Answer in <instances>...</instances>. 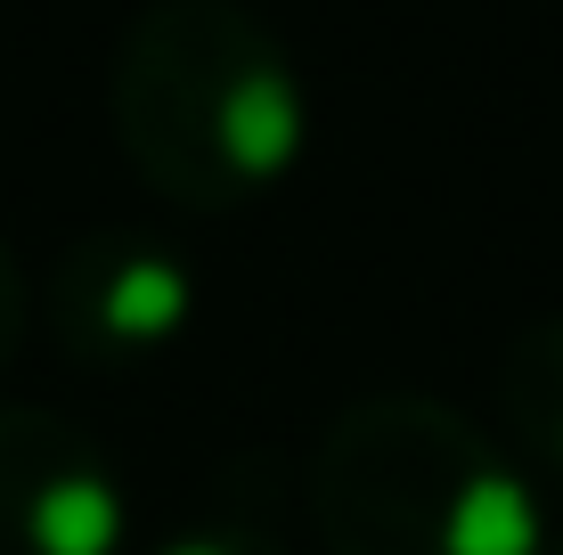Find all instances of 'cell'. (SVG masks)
<instances>
[{
	"label": "cell",
	"mask_w": 563,
	"mask_h": 555,
	"mask_svg": "<svg viewBox=\"0 0 563 555\" xmlns=\"http://www.w3.org/2000/svg\"><path fill=\"white\" fill-rule=\"evenodd\" d=\"M197 319V278L164 237L90 229L49 270V328L82 368H140Z\"/></svg>",
	"instance_id": "obj_4"
},
{
	"label": "cell",
	"mask_w": 563,
	"mask_h": 555,
	"mask_svg": "<svg viewBox=\"0 0 563 555\" xmlns=\"http://www.w3.org/2000/svg\"><path fill=\"white\" fill-rule=\"evenodd\" d=\"M131 171L188 213H238L310 156V82L238 0H147L107 66Z\"/></svg>",
	"instance_id": "obj_1"
},
{
	"label": "cell",
	"mask_w": 563,
	"mask_h": 555,
	"mask_svg": "<svg viewBox=\"0 0 563 555\" xmlns=\"http://www.w3.org/2000/svg\"><path fill=\"white\" fill-rule=\"evenodd\" d=\"M25 319H33L25 270H16V254L0 245V368H9V359H16V343H25Z\"/></svg>",
	"instance_id": "obj_7"
},
{
	"label": "cell",
	"mask_w": 563,
	"mask_h": 555,
	"mask_svg": "<svg viewBox=\"0 0 563 555\" xmlns=\"http://www.w3.org/2000/svg\"><path fill=\"white\" fill-rule=\"evenodd\" d=\"M539 555H563V531H548V547H539Z\"/></svg>",
	"instance_id": "obj_8"
},
{
	"label": "cell",
	"mask_w": 563,
	"mask_h": 555,
	"mask_svg": "<svg viewBox=\"0 0 563 555\" xmlns=\"http://www.w3.org/2000/svg\"><path fill=\"white\" fill-rule=\"evenodd\" d=\"M498 417L531 466L563 474V311L522 319L498 352Z\"/></svg>",
	"instance_id": "obj_5"
},
{
	"label": "cell",
	"mask_w": 563,
	"mask_h": 555,
	"mask_svg": "<svg viewBox=\"0 0 563 555\" xmlns=\"http://www.w3.org/2000/svg\"><path fill=\"white\" fill-rule=\"evenodd\" d=\"M155 555H295L278 540V531L245 523V514H205V523H188L180 540H164Z\"/></svg>",
	"instance_id": "obj_6"
},
{
	"label": "cell",
	"mask_w": 563,
	"mask_h": 555,
	"mask_svg": "<svg viewBox=\"0 0 563 555\" xmlns=\"http://www.w3.org/2000/svg\"><path fill=\"white\" fill-rule=\"evenodd\" d=\"M131 499L107 442L42 400H0V555H123Z\"/></svg>",
	"instance_id": "obj_3"
},
{
	"label": "cell",
	"mask_w": 563,
	"mask_h": 555,
	"mask_svg": "<svg viewBox=\"0 0 563 555\" xmlns=\"http://www.w3.org/2000/svg\"><path fill=\"white\" fill-rule=\"evenodd\" d=\"M310 523L327 555H539L531 474L433 392H367L310 449Z\"/></svg>",
	"instance_id": "obj_2"
}]
</instances>
